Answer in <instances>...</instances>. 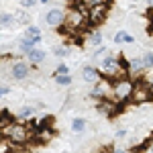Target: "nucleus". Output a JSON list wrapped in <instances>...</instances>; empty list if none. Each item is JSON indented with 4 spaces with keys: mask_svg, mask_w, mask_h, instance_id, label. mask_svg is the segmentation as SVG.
<instances>
[{
    "mask_svg": "<svg viewBox=\"0 0 153 153\" xmlns=\"http://www.w3.org/2000/svg\"><path fill=\"white\" fill-rule=\"evenodd\" d=\"M45 23L51 27V29H61L65 25V8L61 6H51L47 12H45Z\"/></svg>",
    "mask_w": 153,
    "mask_h": 153,
    "instance_id": "obj_8",
    "label": "nucleus"
},
{
    "mask_svg": "<svg viewBox=\"0 0 153 153\" xmlns=\"http://www.w3.org/2000/svg\"><path fill=\"white\" fill-rule=\"evenodd\" d=\"M6 94H10V86H6V84H4V86H0V100H2Z\"/></svg>",
    "mask_w": 153,
    "mask_h": 153,
    "instance_id": "obj_29",
    "label": "nucleus"
},
{
    "mask_svg": "<svg viewBox=\"0 0 153 153\" xmlns=\"http://www.w3.org/2000/svg\"><path fill=\"white\" fill-rule=\"evenodd\" d=\"M90 96L94 98L96 102H98V100H104V98H110V100H112V80L102 78L100 82H96L94 86H92V90H90Z\"/></svg>",
    "mask_w": 153,
    "mask_h": 153,
    "instance_id": "obj_7",
    "label": "nucleus"
},
{
    "mask_svg": "<svg viewBox=\"0 0 153 153\" xmlns=\"http://www.w3.org/2000/svg\"><path fill=\"white\" fill-rule=\"evenodd\" d=\"M82 80L86 84H92V86H94L96 82L102 80V74H100V70H98L96 65H84L82 68Z\"/></svg>",
    "mask_w": 153,
    "mask_h": 153,
    "instance_id": "obj_11",
    "label": "nucleus"
},
{
    "mask_svg": "<svg viewBox=\"0 0 153 153\" xmlns=\"http://www.w3.org/2000/svg\"><path fill=\"white\" fill-rule=\"evenodd\" d=\"M45 57H47V51H43L41 47H37L27 55V61H31V65H41V63L45 61Z\"/></svg>",
    "mask_w": 153,
    "mask_h": 153,
    "instance_id": "obj_15",
    "label": "nucleus"
},
{
    "mask_svg": "<svg viewBox=\"0 0 153 153\" xmlns=\"http://www.w3.org/2000/svg\"><path fill=\"white\" fill-rule=\"evenodd\" d=\"M53 80H55V84L57 86H71V82H74V78H71V74L70 76H53Z\"/></svg>",
    "mask_w": 153,
    "mask_h": 153,
    "instance_id": "obj_23",
    "label": "nucleus"
},
{
    "mask_svg": "<svg viewBox=\"0 0 153 153\" xmlns=\"http://www.w3.org/2000/svg\"><path fill=\"white\" fill-rule=\"evenodd\" d=\"M25 37H29V39H35L37 43H41V39H43V33H41V29H39L37 25H29V27L25 29Z\"/></svg>",
    "mask_w": 153,
    "mask_h": 153,
    "instance_id": "obj_17",
    "label": "nucleus"
},
{
    "mask_svg": "<svg viewBox=\"0 0 153 153\" xmlns=\"http://www.w3.org/2000/svg\"><path fill=\"white\" fill-rule=\"evenodd\" d=\"M90 21H88V10H82L71 4L65 10V25L61 27L63 33H90Z\"/></svg>",
    "mask_w": 153,
    "mask_h": 153,
    "instance_id": "obj_1",
    "label": "nucleus"
},
{
    "mask_svg": "<svg viewBox=\"0 0 153 153\" xmlns=\"http://www.w3.org/2000/svg\"><path fill=\"white\" fill-rule=\"evenodd\" d=\"M37 2H39V0H19V4H21L23 8H33Z\"/></svg>",
    "mask_w": 153,
    "mask_h": 153,
    "instance_id": "obj_27",
    "label": "nucleus"
},
{
    "mask_svg": "<svg viewBox=\"0 0 153 153\" xmlns=\"http://www.w3.org/2000/svg\"><path fill=\"white\" fill-rule=\"evenodd\" d=\"M29 74H31V65H29L27 61H23V59H14V61H12V65H10L12 80L23 82V80H27V78H29Z\"/></svg>",
    "mask_w": 153,
    "mask_h": 153,
    "instance_id": "obj_10",
    "label": "nucleus"
},
{
    "mask_svg": "<svg viewBox=\"0 0 153 153\" xmlns=\"http://www.w3.org/2000/svg\"><path fill=\"white\" fill-rule=\"evenodd\" d=\"M143 59V68H145V71H151L153 70V51H145L141 55Z\"/></svg>",
    "mask_w": 153,
    "mask_h": 153,
    "instance_id": "obj_20",
    "label": "nucleus"
},
{
    "mask_svg": "<svg viewBox=\"0 0 153 153\" xmlns=\"http://www.w3.org/2000/svg\"><path fill=\"white\" fill-rule=\"evenodd\" d=\"M133 90H135V80L127 76V78H118L112 80V100L118 104H127L133 100Z\"/></svg>",
    "mask_w": 153,
    "mask_h": 153,
    "instance_id": "obj_4",
    "label": "nucleus"
},
{
    "mask_svg": "<svg viewBox=\"0 0 153 153\" xmlns=\"http://www.w3.org/2000/svg\"><path fill=\"white\" fill-rule=\"evenodd\" d=\"M127 70H129V76H143L145 74V68H143V59L141 57H131L127 59ZM135 80V78H133Z\"/></svg>",
    "mask_w": 153,
    "mask_h": 153,
    "instance_id": "obj_13",
    "label": "nucleus"
},
{
    "mask_svg": "<svg viewBox=\"0 0 153 153\" xmlns=\"http://www.w3.org/2000/svg\"><path fill=\"white\" fill-rule=\"evenodd\" d=\"M86 41H88V45L100 47V45H102V41H104V35H102V31H98V29H96V31H90V33H88V39H86Z\"/></svg>",
    "mask_w": 153,
    "mask_h": 153,
    "instance_id": "obj_16",
    "label": "nucleus"
},
{
    "mask_svg": "<svg viewBox=\"0 0 153 153\" xmlns=\"http://www.w3.org/2000/svg\"><path fill=\"white\" fill-rule=\"evenodd\" d=\"M153 100V86L145 82V80H135V90H133V104H145Z\"/></svg>",
    "mask_w": 153,
    "mask_h": 153,
    "instance_id": "obj_5",
    "label": "nucleus"
},
{
    "mask_svg": "<svg viewBox=\"0 0 153 153\" xmlns=\"http://www.w3.org/2000/svg\"><path fill=\"white\" fill-rule=\"evenodd\" d=\"M108 55V49H106V45H100V47H96V51L92 53V59L94 61H98V59H102Z\"/></svg>",
    "mask_w": 153,
    "mask_h": 153,
    "instance_id": "obj_24",
    "label": "nucleus"
},
{
    "mask_svg": "<svg viewBox=\"0 0 153 153\" xmlns=\"http://www.w3.org/2000/svg\"><path fill=\"white\" fill-rule=\"evenodd\" d=\"M37 45H39V43H37L35 39H29V37H25V35L19 39V51H21L23 55H29L33 49H37Z\"/></svg>",
    "mask_w": 153,
    "mask_h": 153,
    "instance_id": "obj_14",
    "label": "nucleus"
},
{
    "mask_svg": "<svg viewBox=\"0 0 153 153\" xmlns=\"http://www.w3.org/2000/svg\"><path fill=\"white\" fill-rule=\"evenodd\" d=\"M39 2H43V4H47V2H49V0H39Z\"/></svg>",
    "mask_w": 153,
    "mask_h": 153,
    "instance_id": "obj_33",
    "label": "nucleus"
},
{
    "mask_svg": "<svg viewBox=\"0 0 153 153\" xmlns=\"http://www.w3.org/2000/svg\"><path fill=\"white\" fill-rule=\"evenodd\" d=\"M108 12H110V0H106V2L98 4V6H92V8L88 10L90 27H98V25H102L106 21V16H108Z\"/></svg>",
    "mask_w": 153,
    "mask_h": 153,
    "instance_id": "obj_6",
    "label": "nucleus"
},
{
    "mask_svg": "<svg viewBox=\"0 0 153 153\" xmlns=\"http://www.w3.org/2000/svg\"><path fill=\"white\" fill-rule=\"evenodd\" d=\"M125 39H127V33L120 29L117 35H114V43H117V45H120V43H125Z\"/></svg>",
    "mask_w": 153,
    "mask_h": 153,
    "instance_id": "obj_26",
    "label": "nucleus"
},
{
    "mask_svg": "<svg viewBox=\"0 0 153 153\" xmlns=\"http://www.w3.org/2000/svg\"><path fill=\"white\" fill-rule=\"evenodd\" d=\"M71 131L76 133V135H80V133H84V131L88 129V123H86V118L82 117H76V118H71Z\"/></svg>",
    "mask_w": 153,
    "mask_h": 153,
    "instance_id": "obj_18",
    "label": "nucleus"
},
{
    "mask_svg": "<svg viewBox=\"0 0 153 153\" xmlns=\"http://www.w3.org/2000/svg\"><path fill=\"white\" fill-rule=\"evenodd\" d=\"M14 19H16V25H31V14L29 12H25V10H19L16 14H14Z\"/></svg>",
    "mask_w": 153,
    "mask_h": 153,
    "instance_id": "obj_21",
    "label": "nucleus"
},
{
    "mask_svg": "<svg viewBox=\"0 0 153 153\" xmlns=\"http://www.w3.org/2000/svg\"><path fill=\"white\" fill-rule=\"evenodd\" d=\"M16 25V19L12 12H0V27H12Z\"/></svg>",
    "mask_w": 153,
    "mask_h": 153,
    "instance_id": "obj_19",
    "label": "nucleus"
},
{
    "mask_svg": "<svg viewBox=\"0 0 153 153\" xmlns=\"http://www.w3.org/2000/svg\"><path fill=\"white\" fill-rule=\"evenodd\" d=\"M125 43H135V37H133V35H127V39H125Z\"/></svg>",
    "mask_w": 153,
    "mask_h": 153,
    "instance_id": "obj_31",
    "label": "nucleus"
},
{
    "mask_svg": "<svg viewBox=\"0 0 153 153\" xmlns=\"http://www.w3.org/2000/svg\"><path fill=\"white\" fill-rule=\"evenodd\" d=\"M127 135H129V131H127V129H118L117 133H114V137H117V139H125Z\"/></svg>",
    "mask_w": 153,
    "mask_h": 153,
    "instance_id": "obj_30",
    "label": "nucleus"
},
{
    "mask_svg": "<svg viewBox=\"0 0 153 153\" xmlns=\"http://www.w3.org/2000/svg\"><path fill=\"white\" fill-rule=\"evenodd\" d=\"M53 76H70V68H68V63H59L57 68L53 70Z\"/></svg>",
    "mask_w": 153,
    "mask_h": 153,
    "instance_id": "obj_25",
    "label": "nucleus"
},
{
    "mask_svg": "<svg viewBox=\"0 0 153 153\" xmlns=\"http://www.w3.org/2000/svg\"><path fill=\"white\" fill-rule=\"evenodd\" d=\"M120 108H123V104H118V102L110 100V98H104V100H98L96 102V112L106 117V118H112L114 114H118Z\"/></svg>",
    "mask_w": 153,
    "mask_h": 153,
    "instance_id": "obj_9",
    "label": "nucleus"
},
{
    "mask_svg": "<svg viewBox=\"0 0 153 153\" xmlns=\"http://www.w3.org/2000/svg\"><path fill=\"white\" fill-rule=\"evenodd\" d=\"M35 112H37V106L35 104H25V106H21V108L16 110L14 118L21 120V123H29L31 118H35Z\"/></svg>",
    "mask_w": 153,
    "mask_h": 153,
    "instance_id": "obj_12",
    "label": "nucleus"
},
{
    "mask_svg": "<svg viewBox=\"0 0 153 153\" xmlns=\"http://www.w3.org/2000/svg\"><path fill=\"white\" fill-rule=\"evenodd\" d=\"M108 153H135V151H131L129 147H112Z\"/></svg>",
    "mask_w": 153,
    "mask_h": 153,
    "instance_id": "obj_28",
    "label": "nucleus"
},
{
    "mask_svg": "<svg viewBox=\"0 0 153 153\" xmlns=\"http://www.w3.org/2000/svg\"><path fill=\"white\" fill-rule=\"evenodd\" d=\"M71 53V49L68 47V45H57V47H53V55L59 59H63V57H68Z\"/></svg>",
    "mask_w": 153,
    "mask_h": 153,
    "instance_id": "obj_22",
    "label": "nucleus"
},
{
    "mask_svg": "<svg viewBox=\"0 0 153 153\" xmlns=\"http://www.w3.org/2000/svg\"><path fill=\"white\" fill-rule=\"evenodd\" d=\"M149 14H151V19H153V6H151V8H149Z\"/></svg>",
    "mask_w": 153,
    "mask_h": 153,
    "instance_id": "obj_32",
    "label": "nucleus"
},
{
    "mask_svg": "<svg viewBox=\"0 0 153 153\" xmlns=\"http://www.w3.org/2000/svg\"><path fill=\"white\" fill-rule=\"evenodd\" d=\"M2 135L6 137V141L10 143V145H19V147H23V145L33 141V131H31V127L27 123H21V120H14L6 129H2Z\"/></svg>",
    "mask_w": 153,
    "mask_h": 153,
    "instance_id": "obj_3",
    "label": "nucleus"
},
{
    "mask_svg": "<svg viewBox=\"0 0 153 153\" xmlns=\"http://www.w3.org/2000/svg\"><path fill=\"white\" fill-rule=\"evenodd\" d=\"M98 70L102 74V78H108V80H118V78L129 76L125 57H117V55H110V53L98 61Z\"/></svg>",
    "mask_w": 153,
    "mask_h": 153,
    "instance_id": "obj_2",
    "label": "nucleus"
}]
</instances>
